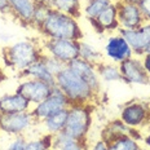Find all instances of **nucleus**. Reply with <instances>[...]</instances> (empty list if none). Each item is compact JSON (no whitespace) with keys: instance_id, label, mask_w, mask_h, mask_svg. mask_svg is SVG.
<instances>
[{"instance_id":"5701e85b","label":"nucleus","mask_w":150,"mask_h":150,"mask_svg":"<svg viewBox=\"0 0 150 150\" xmlns=\"http://www.w3.org/2000/svg\"><path fill=\"white\" fill-rule=\"evenodd\" d=\"M111 4H112L111 0H87L86 7L82 9V13L91 22V21H95Z\"/></svg>"},{"instance_id":"a19ab883","label":"nucleus","mask_w":150,"mask_h":150,"mask_svg":"<svg viewBox=\"0 0 150 150\" xmlns=\"http://www.w3.org/2000/svg\"><path fill=\"white\" fill-rule=\"evenodd\" d=\"M145 150H150V149H145Z\"/></svg>"},{"instance_id":"f03ea898","label":"nucleus","mask_w":150,"mask_h":150,"mask_svg":"<svg viewBox=\"0 0 150 150\" xmlns=\"http://www.w3.org/2000/svg\"><path fill=\"white\" fill-rule=\"evenodd\" d=\"M54 86L66 96L70 105L93 104L98 96L79 75L67 66L56 76Z\"/></svg>"},{"instance_id":"f8f14e48","label":"nucleus","mask_w":150,"mask_h":150,"mask_svg":"<svg viewBox=\"0 0 150 150\" xmlns=\"http://www.w3.org/2000/svg\"><path fill=\"white\" fill-rule=\"evenodd\" d=\"M119 34L127 40L133 54L141 57L150 45V21H146L135 30H119Z\"/></svg>"},{"instance_id":"ea45409f","label":"nucleus","mask_w":150,"mask_h":150,"mask_svg":"<svg viewBox=\"0 0 150 150\" xmlns=\"http://www.w3.org/2000/svg\"><path fill=\"white\" fill-rule=\"evenodd\" d=\"M44 150H53V149H44Z\"/></svg>"},{"instance_id":"4c0bfd02","label":"nucleus","mask_w":150,"mask_h":150,"mask_svg":"<svg viewBox=\"0 0 150 150\" xmlns=\"http://www.w3.org/2000/svg\"><path fill=\"white\" fill-rule=\"evenodd\" d=\"M146 53H150V45L148 47V49H146Z\"/></svg>"},{"instance_id":"7c9ffc66","label":"nucleus","mask_w":150,"mask_h":150,"mask_svg":"<svg viewBox=\"0 0 150 150\" xmlns=\"http://www.w3.org/2000/svg\"><path fill=\"white\" fill-rule=\"evenodd\" d=\"M140 9H141L145 21H150V0H142L140 3Z\"/></svg>"},{"instance_id":"1a4fd4ad","label":"nucleus","mask_w":150,"mask_h":150,"mask_svg":"<svg viewBox=\"0 0 150 150\" xmlns=\"http://www.w3.org/2000/svg\"><path fill=\"white\" fill-rule=\"evenodd\" d=\"M53 88H54L53 84L45 83L43 80L25 78L17 86L16 92L23 96L31 105H36L39 102L44 101L47 97H49L51 93L53 92Z\"/></svg>"},{"instance_id":"f3484780","label":"nucleus","mask_w":150,"mask_h":150,"mask_svg":"<svg viewBox=\"0 0 150 150\" xmlns=\"http://www.w3.org/2000/svg\"><path fill=\"white\" fill-rule=\"evenodd\" d=\"M9 1H11V14L14 16L20 22L31 26L36 0H9Z\"/></svg>"},{"instance_id":"7ed1b4c3","label":"nucleus","mask_w":150,"mask_h":150,"mask_svg":"<svg viewBox=\"0 0 150 150\" xmlns=\"http://www.w3.org/2000/svg\"><path fill=\"white\" fill-rule=\"evenodd\" d=\"M42 54V44H36V42L34 40L23 39L4 47L3 62L5 64V66L22 74L31 64L39 60Z\"/></svg>"},{"instance_id":"473e14b6","label":"nucleus","mask_w":150,"mask_h":150,"mask_svg":"<svg viewBox=\"0 0 150 150\" xmlns=\"http://www.w3.org/2000/svg\"><path fill=\"white\" fill-rule=\"evenodd\" d=\"M0 13L11 14V1L9 0H0Z\"/></svg>"},{"instance_id":"f704fd0d","label":"nucleus","mask_w":150,"mask_h":150,"mask_svg":"<svg viewBox=\"0 0 150 150\" xmlns=\"http://www.w3.org/2000/svg\"><path fill=\"white\" fill-rule=\"evenodd\" d=\"M142 142H144V145L146 146V149H150V124L145 128V132H144Z\"/></svg>"},{"instance_id":"2f4dec72","label":"nucleus","mask_w":150,"mask_h":150,"mask_svg":"<svg viewBox=\"0 0 150 150\" xmlns=\"http://www.w3.org/2000/svg\"><path fill=\"white\" fill-rule=\"evenodd\" d=\"M91 150H109V142L105 141L104 139H98L91 146Z\"/></svg>"},{"instance_id":"dca6fc26","label":"nucleus","mask_w":150,"mask_h":150,"mask_svg":"<svg viewBox=\"0 0 150 150\" xmlns=\"http://www.w3.org/2000/svg\"><path fill=\"white\" fill-rule=\"evenodd\" d=\"M92 26L98 34H102L105 31H114L119 30V23H118V11L117 4L112 3L110 7H108L101 14L96 18L95 21H91Z\"/></svg>"},{"instance_id":"6e6552de","label":"nucleus","mask_w":150,"mask_h":150,"mask_svg":"<svg viewBox=\"0 0 150 150\" xmlns=\"http://www.w3.org/2000/svg\"><path fill=\"white\" fill-rule=\"evenodd\" d=\"M35 123L31 111L0 114V131L12 136H22Z\"/></svg>"},{"instance_id":"4be33fe9","label":"nucleus","mask_w":150,"mask_h":150,"mask_svg":"<svg viewBox=\"0 0 150 150\" xmlns=\"http://www.w3.org/2000/svg\"><path fill=\"white\" fill-rule=\"evenodd\" d=\"M96 70H97L100 79L104 82H122L119 66L112 64V62H100L98 65H96Z\"/></svg>"},{"instance_id":"e433bc0d","label":"nucleus","mask_w":150,"mask_h":150,"mask_svg":"<svg viewBox=\"0 0 150 150\" xmlns=\"http://www.w3.org/2000/svg\"><path fill=\"white\" fill-rule=\"evenodd\" d=\"M120 1H126V3H131V4L140 5V3H141L142 0H120Z\"/></svg>"},{"instance_id":"bb28decb","label":"nucleus","mask_w":150,"mask_h":150,"mask_svg":"<svg viewBox=\"0 0 150 150\" xmlns=\"http://www.w3.org/2000/svg\"><path fill=\"white\" fill-rule=\"evenodd\" d=\"M42 58H43V61H44V64H45L47 69H48V71L54 78L57 76V75L60 74L65 67H66V65L62 64L61 61H58L57 58L52 57V56H49V54H45V53H43L42 54Z\"/></svg>"},{"instance_id":"cd10ccee","label":"nucleus","mask_w":150,"mask_h":150,"mask_svg":"<svg viewBox=\"0 0 150 150\" xmlns=\"http://www.w3.org/2000/svg\"><path fill=\"white\" fill-rule=\"evenodd\" d=\"M71 137L67 135L65 131H62V132L60 133H57V135H54L53 136V145H52V149L53 150H57V149H60L62 148L64 145H66L67 142H70L71 141Z\"/></svg>"},{"instance_id":"0eeeda50","label":"nucleus","mask_w":150,"mask_h":150,"mask_svg":"<svg viewBox=\"0 0 150 150\" xmlns=\"http://www.w3.org/2000/svg\"><path fill=\"white\" fill-rule=\"evenodd\" d=\"M69 106H70V102L66 98V96L54 86L51 96L47 97L44 101L34 105L30 111L36 123H42V122H44L51 115L56 114V112H58L61 110H65Z\"/></svg>"},{"instance_id":"9b49d317","label":"nucleus","mask_w":150,"mask_h":150,"mask_svg":"<svg viewBox=\"0 0 150 150\" xmlns=\"http://www.w3.org/2000/svg\"><path fill=\"white\" fill-rule=\"evenodd\" d=\"M115 4H117L118 11L119 30H135L146 22L141 9H140V5L120 1V0Z\"/></svg>"},{"instance_id":"39448f33","label":"nucleus","mask_w":150,"mask_h":150,"mask_svg":"<svg viewBox=\"0 0 150 150\" xmlns=\"http://www.w3.org/2000/svg\"><path fill=\"white\" fill-rule=\"evenodd\" d=\"M119 119L129 128L141 129L144 132V129L150 124L149 102L141 101V100H133V101L127 102L122 108Z\"/></svg>"},{"instance_id":"f257e3e1","label":"nucleus","mask_w":150,"mask_h":150,"mask_svg":"<svg viewBox=\"0 0 150 150\" xmlns=\"http://www.w3.org/2000/svg\"><path fill=\"white\" fill-rule=\"evenodd\" d=\"M44 39H67V40H83V30L78 18L70 14L52 9L45 22L38 30Z\"/></svg>"},{"instance_id":"58836bf2","label":"nucleus","mask_w":150,"mask_h":150,"mask_svg":"<svg viewBox=\"0 0 150 150\" xmlns=\"http://www.w3.org/2000/svg\"><path fill=\"white\" fill-rule=\"evenodd\" d=\"M148 102H149V105H150V98H149V100H148Z\"/></svg>"},{"instance_id":"c9c22d12","label":"nucleus","mask_w":150,"mask_h":150,"mask_svg":"<svg viewBox=\"0 0 150 150\" xmlns=\"http://www.w3.org/2000/svg\"><path fill=\"white\" fill-rule=\"evenodd\" d=\"M5 78H7V76H5L4 70H3L1 66H0V83H3V82H4V80H5Z\"/></svg>"},{"instance_id":"a211bd4d","label":"nucleus","mask_w":150,"mask_h":150,"mask_svg":"<svg viewBox=\"0 0 150 150\" xmlns=\"http://www.w3.org/2000/svg\"><path fill=\"white\" fill-rule=\"evenodd\" d=\"M23 78H30V79H38V80H43L45 83L53 84L56 83V78L48 71L43 58L40 57L39 60H36L34 64H31L29 67L22 73Z\"/></svg>"},{"instance_id":"72a5a7b5","label":"nucleus","mask_w":150,"mask_h":150,"mask_svg":"<svg viewBox=\"0 0 150 150\" xmlns=\"http://www.w3.org/2000/svg\"><path fill=\"white\" fill-rule=\"evenodd\" d=\"M140 60H141V64L144 69L146 70V73L150 75V53H145L144 56L140 57Z\"/></svg>"},{"instance_id":"4468645a","label":"nucleus","mask_w":150,"mask_h":150,"mask_svg":"<svg viewBox=\"0 0 150 150\" xmlns=\"http://www.w3.org/2000/svg\"><path fill=\"white\" fill-rule=\"evenodd\" d=\"M67 67L71 69L75 74L79 75V76L88 84L91 88L95 91L97 95H100V89H101V79H100L95 65L82 60L80 57H76L75 60L69 62Z\"/></svg>"},{"instance_id":"c756f323","label":"nucleus","mask_w":150,"mask_h":150,"mask_svg":"<svg viewBox=\"0 0 150 150\" xmlns=\"http://www.w3.org/2000/svg\"><path fill=\"white\" fill-rule=\"evenodd\" d=\"M57 150H88V144L87 141H76V140H71L66 145Z\"/></svg>"},{"instance_id":"393cba45","label":"nucleus","mask_w":150,"mask_h":150,"mask_svg":"<svg viewBox=\"0 0 150 150\" xmlns=\"http://www.w3.org/2000/svg\"><path fill=\"white\" fill-rule=\"evenodd\" d=\"M109 150H145V148H142L140 141L126 135L109 142Z\"/></svg>"},{"instance_id":"a878e982","label":"nucleus","mask_w":150,"mask_h":150,"mask_svg":"<svg viewBox=\"0 0 150 150\" xmlns=\"http://www.w3.org/2000/svg\"><path fill=\"white\" fill-rule=\"evenodd\" d=\"M51 11H52V8L49 7L47 3L42 1V0H36L35 9H34V14H33V21H31V26L35 27L36 30H39L40 26H42V25L45 22L47 18H48Z\"/></svg>"},{"instance_id":"423d86ee","label":"nucleus","mask_w":150,"mask_h":150,"mask_svg":"<svg viewBox=\"0 0 150 150\" xmlns=\"http://www.w3.org/2000/svg\"><path fill=\"white\" fill-rule=\"evenodd\" d=\"M43 53L57 58L67 66L69 62L79 57V42L67 39H44L42 44Z\"/></svg>"},{"instance_id":"ddd939ff","label":"nucleus","mask_w":150,"mask_h":150,"mask_svg":"<svg viewBox=\"0 0 150 150\" xmlns=\"http://www.w3.org/2000/svg\"><path fill=\"white\" fill-rule=\"evenodd\" d=\"M104 56L109 58L112 64H118L133 57V51L120 34L112 35L108 39L104 49Z\"/></svg>"},{"instance_id":"b1692460","label":"nucleus","mask_w":150,"mask_h":150,"mask_svg":"<svg viewBox=\"0 0 150 150\" xmlns=\"http://www.w3.org/2000/svg\"><path fill=\"white\" fill-rule=\"evenodd\" d=\"M79 57L84 61L89 62V64L95 65V66L104 61V54L98 49H96L92 44L83 42V40L79 42Z\"/></svg>"},{"instance_id":"c85d7f7f","label":"nucleus","mask_w":150,"mask_h":150,"mask_svg":"<svg viewBox=\"0 0 150 150\" xmlns=\"http://www.w3.org/2000/svg\"><path fill=\"white\" fill-rule=\"evenodd\" d=\"M26 144L27 140L23 136H16L7 145L5 150H26Z\"/></svg>"},{"instance_id":"412c9836","label":"nucleus","mask_w":150,"mask_h":150,"mask_svg":"<svg viewBox=\"0 0 150 150\" xmlns=\"http://www.w3.org/2000/svg\"><path fill=\"white\" fill-rule=\"evenodd\" d=\"M66 120H67V109H65V110H61L51 115L49 118H47L44 122H42V124L44 126V129L48 135L54 136L65 129Z\"/></svg>"},{"instance_id":"aec40b11","label":"nucleus","mask_w":150,"mask_h":150,"mask_svg":"<svg viewBox=\"0 0 150 150\" xmlns=\"http://www.w3.org/2000/svg\"><path fill=\"white\" fill-rule=\"evenodd\" d=\"M129 131L131 128L127 124H124L120 119H114L104 127L101 132V139H104L108 142H111L122 136L129 135Z\"/></svg>"},{"instance_id":"6ab92c4d","label":"nucleus","mask_w":150,"mask_h":150,"mask_svg":"<svg viewBox=\"0 0 150 150\" xmlns=\"http://www.w3.org/2000/svg\"><path fill=\"white\" fill-rule=\"evenodd\" d=\"M47 3L52 9L62 13L70 14L75 18H79L82 16V3L80 0H42Z\"/></svg>"},{"instance_id":"20e7f679","label":"nucleus","mask_w":150,"mask_h":150,"mask_svg":"<svg viewBox=\"0 0 150 150\" xmlns=\"http://www.w3.org/2000/svg\"><path fill=\"white\" fill-rule=\"evenodd\" d=\"M93 104L70 105L67 108V120L65 132L73 140L87 141L91 126H92Z\"/></svg>"},{"instance_id":"9d476101","label":"nucleus","mask_w":150,"mask_h":150,"mask_svg":"<svg viewBox=\"0 0 150 150\" xmlns=\"http://www.w3.org/2000/svg\"><path fill=\"white\" fill-rule=\"evenodd\" d=\"M119 71L122 75V82L133 86H149L150 75L144 69L141 60L139 57H131L120 62Z\"/></svg>"},{"instance_id":"2eb2a0df","label":"nucleus","mask_w":150,"mask_h":150,"mask_svg":"<svg viewBox=\"0 0 150 150\" xmlns=\"http://www.w3.org/2000/svg\"><path fill=\"white\" fill-rule=\"evenodd\" d=\"M31 104L20 93H7L0 96V114H14V112L30 111Z\"/></svg>"}]
</instances>
